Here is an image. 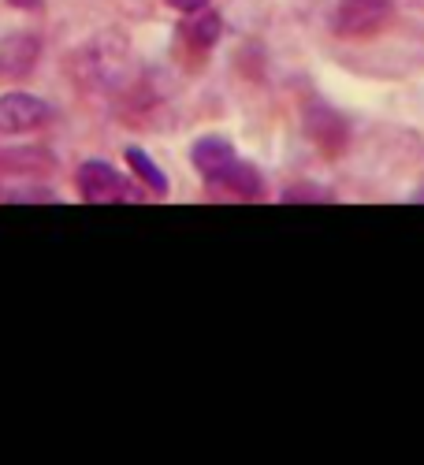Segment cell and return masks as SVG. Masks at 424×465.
I'll list each match as a JSON object with an SVG mask.
<instances>
[{"mask_svg": "<svg viewBox=\"0 0 424 465\" xmlns=\"http://www.w3.org/2000/svg\"><path fill=\"white\" fill-rule=\"evenodd\" d=\"M194 168L209 183H216V186H223L231 193H239V198H261V175L246 161H239V153L231 149L227 138H216V134L202 138L194 145Z\"/></svg>", "mask_w": 424, "mask_h": 465, "instance_id": "6da1fadb", "label": "cell"}, {"mask_svg": "<svg viewBox=\"0 0 424 465\" xmlns=\"http://www.w3.org/2000/svg\"><path fill=\"white\" fill-rule=\"evenodd\" d=\"M220 30H223V23L216 12H202L194 23H190V37H194V45H202V49H209L216 42Z\"/></svg>", "mask_w": 424, "mask_h": 465, "instance_id": "52a82bcc", "label": "cell"}, {"mask_svg": "<svg viewBox=\"0 0 424 465\" xmlns=\"http://www.w3.org/2000/svg\"><path fill=\"white\" fill-rule=\"evenodd\" d=\"M391 19V0H342L335 12V30L342 37H369Z\"/></svg>", "mask_w": 424, "mask_h": 465, "instance_id": "3957f363", "label": "cell"}, {"mask_svg": "<svg viewBox=\"0 0 424 465\" xmlns=\"http://www.w3.org/2000/svg\"><path fill=\"white\" fill-rule=\"evenodd\" d=\"M127 164L134 168V175H138L145 186H153L157 193H168V179H164V172H161L157 164H153L142 149H127Z\"/></svg>", "mask_w": 424, "mask_h": 465, "instance_id": "8992f818", "label": "cell"}, {"mask_svg": "<svg viewBox=\"0 0 424 465\" xmlns=\"http://www.w3.org/2000/svg\"><path fill=\"white\" fill-rule=\"evenodd\" d=\"M79 193L90 205H123V202H138L131 183L104 161H86L79 168Z\"/></svg>", "mask_w": 424, "mask_h": 465, "instance_id": "7a4b0ae2", "label": "cell"}, {"mask_svg": "<svg viewBox=\"0 0 424 465\" xmlns=\"http://www.w3.org/2000/svg\"><path fill=\"white\" fill-rule=\"evenodd\" d=\"M49 120V104L30 94H5L0 97V134H26Z\"/></svg>", "mask_w": 424, "mask_h": 465, "instance_id": "277c9868", "label": "cell"}, {"mask_svg": "<svg viewBox=\"0 0 424 465\" xmlns=\"http://www.w3.org/2000/svg\"><path fill=\"white\" fill-rule=\"evenodd\" d=\"M37 56H42V45L30 34H12L0 42V79H23V74L34 71Z\"/></svg>", "mask_w": 424, "mask_h": 465, "instance_id": "5b68a950", "label": "cell"}, {"mask_svg": "<svg viewBox=\"0 0 424 465\" xmlns=\"http://www.w3.org/2000/svg\"><path fill=\"white\" fill-rule=\"evenodd\" d=\"M164 5H172L175 12H182V15H190V12H202L209 0H164Z\"/></svg>", "mask_w": 424, "mask_h": 465, "instance_id": "ba28073f", "label": "cell"}]
</instances>
